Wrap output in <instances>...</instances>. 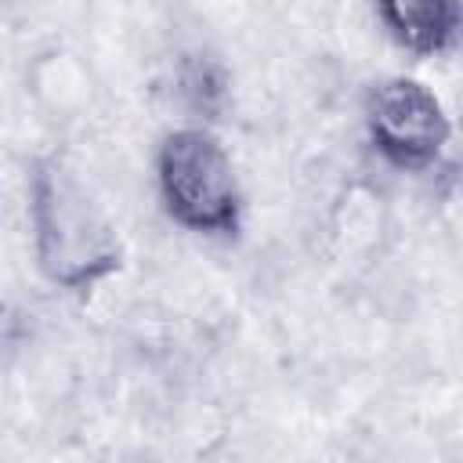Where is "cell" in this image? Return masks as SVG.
Instances as JSON below:
<instances>
[{
	"label": "cell",
	"instance_id": "7a4b0ae2",
	"mask_svg": "<svg viewBox=\"0 0 463 463\" xmlns=\"http://www.w3.org/2000/svg\"><path fill=\"white\" fill-rule=\"evenodd\" d=\"M156 192L163 213L206 239H235L242 228V184L221 137L188 123L163 134L156 148Z\"/></svg>",
	"mask_w": 463,
	"mask_h": 463
},
{
	"label": "cell",
	"instance_id": "5b68a950",
	"mask_svg": "<svg viewBox=\"0 0 463 463\" xmlns=\"http://www.w3.org/2000/svg\"><path fill=\"white\" fill-rule=\"evenodd\" d=\"M174 83H177V98L181 105L199 116V119H213L228 98V72L224 65L213 58V54H184L177 61V72H174Z\"/></svg>",
	"mask_w": 463,
	"mask_h": 463
},
{
	"label": "cell",
	"instance_id": "6da1fadb",
	"mask_svg": "<svg viewBox=\"0 0 463 463\" xmlns=\"http://www.w3.org/2000/svg\"><path fill=\"white\" fill-rule=\"evenodd\" d=\"M29 239L40 275L61 293L83 297L123 268L116 224L61 156L29 170Z\"/></svg>",
	"mask_w": 463,
	"mask_h": 463
},
{
	"label": "cell",
	"instance_id": "3957f363",
	"mask_svg": "<svg viewBox=\"0 0 463 463\" xmlns=\"http://www.w3.org/2000/svg\"><path fill=\"white\" fill-rule=\"evenodd\" d=\"M362 123L373 152L394 170H430L449 141L452 123L438 94L412 76H387L365 90Z\"/></svg>",
	"mask_w": 463,
	"mask_h": 463
},
{
	"label": "cell",
	"instance_id": "277c9868",
	"mask_svg": "<svg viewBox=\"0 0 463 463\" xmlns=\"http://www.w3.org/2000/svg\"><path fill=\"white\" fill-rule=\"evenodd\" d=\"M383 33L412 58H438L459 43V0H373Z\"/></svg>",
	"mask_w": 463,
	"mask_h": 463
}]
</instances>
